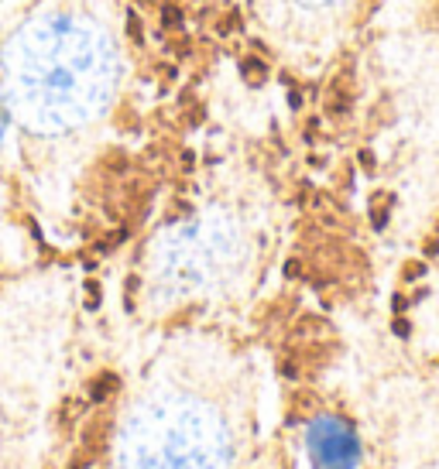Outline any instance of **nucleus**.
<instances>
[{
    "label": "nucleus",
    "mask_w": 439,
    "mask_h": 469,
    "mask_svg": "<svg viewBox=\"0 0 439 469\" xmlns=\"http://www.w3.org/2000/svg\"><path fill=\"white\" fill-rule=\"evenodd\" d=\"M312 449H316L312 452L316 462H323L330 456L336 459V469H350L357 459V442H354L350 428H343L340 421H323L319 428H312Z\"/></svg>",
    "instance_id": "obj_1"
},
{
    "label": "nucleus",
    "mask_w": 439,
    "mask_h": 469,
    "mask_svg": "<svg viewBox=\"0 0 439 469\" xmlns=\"http://www.w3.org/2000/svg\"><path fill=\"white\" fill-rule=\"evenodd\" d=\"M117 390V377L114 373H100V377L90 384V401H106Z\"/></svg>",
    "instance_id": "obj_2"
},
{
    "label": "nucleus",
    "mask_w": 439,
    "mask_h": 469,
    "mask_svg": "<svg viewBox=\"0 0 439 469\" xmlns=\"http://www.w3.org/2000/svg\"><path fill=\"white\" fill-rule=\"evenodd\" d=\"M182 11L175 7V4H165L162 7V28H168V31H182Z\"/></svg>",
    "instance_id": "obj_3"
},
{
    "label": "nucleus",
    "mask_w": 439,
    "mask_h": 469,
    "mask_svg": "<svg viewBox=\"0 0 439 469\" xmlns=\"http://www.w3.org/2000/svg\"><path fill=\"white\" fill-rule=\"evenodd\" d=\"M240 72H244V76L251 72V82H261V79H265V65H261V62H254V58H244V62H240Z\"/></svg>",
    "instance_id": "obj_4"
}]
</instances>
